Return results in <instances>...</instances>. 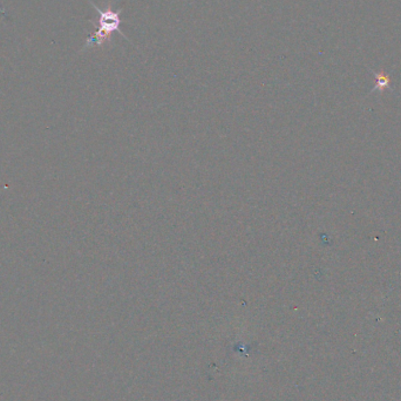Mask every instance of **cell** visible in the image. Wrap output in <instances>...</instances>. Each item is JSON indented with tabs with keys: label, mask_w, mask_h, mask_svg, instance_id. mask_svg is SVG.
<instances>
[{
	"label": "cell",
	"mask_w": 401,
	"mask_h": 401,
	"mask_svg": "<svg viewBox=\"0 0 401 401\" xmlns=\"http://www.w3.org/2000/svg\"><path fill=\"white\" fill-rule=\"evenodd\" d=\"M88 1L92 4L93 7L95 8V11L98 12L99 20L98 24L93 22V24L96 25L98 30L95 31V33L90 34L89 37L87 38L85 48L93 46L98 47L103 46L106 43H109V41L112 40L113 38L112 35L113 33H115V32L121 35L122 38L126 39V40H128V39L126 38V35L122 33L121 30H120V25H121L122 22L120 14H121L122 9H118V11H116V9H113L111 4L107 5L105 9H101L100 7H98L94 2L90 1V0H88Z\"/></svg>",
	"instance_id": "cell-1"
},
{
	"label": "cell",
	"mask_w": 401,
	"mask_h": 401,
	"mask_svg": "<svg viewBox=\"0 0 401 401\" xmlns=\"http://www.w3.org/2000/svg\"><path fill=\"white\" fill-rule=\"evenodd\" d=\"M376 76V86H374V90H379V92H384L385 89L389 88L391 85L390 76L384 72H379L374 74Z\"/></svg>",
	"instance_id": "cell-2"
}]
</instances>
